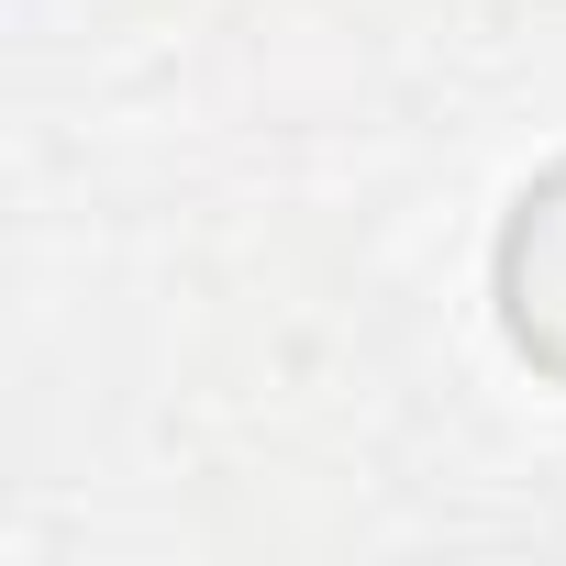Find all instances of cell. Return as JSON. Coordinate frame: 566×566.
I'll return each mask as SVG.
<instances>
[{"instance_id": "obj_1", "label": "cell", "mask_w": 566, "mask_h": 566, "mask_svg": "<svg viewBox=\"0 0 566 566\" xmlns=\"http://www.w3.org/2000/svg\"><path fill=\"white\" fill-rule=\"evenodd\" d=\"M489 290H500V334L533 378L566 389V156L511 200L500 255H489Z\"/></svg>"}]
</instances>
